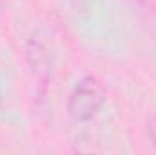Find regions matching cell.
<instances>
[{
  "label": "cell",
  "mask_w": 156,
  "mask_h": 155,
  "mask_svg": "<svg viewBox=\"0 0 156 155\" xmlns=\"http://www.w3.org/2000/svg\"><path fill=\"white\" fill-rule=\"evenodd\" d=\"M105 88L94 77L82 78L69 95L67 112L75 120H89L100 112L105 102Z\"/></svg>",
  "instance_id": "cell-1"
},
{
  "label": "cell",
  "mask_w": 156,
  "mask_h": 155,
  "mask_svg": "<svg viewBox=\"0 0 156 155\" xmlns=\"http://www.w3.org/2000/svg\"><path fill=\"white\" fill-rule=\"evenodd\" d=\"M149 137H151L153 146L156 148V119H153V120L149 122Z\"/></svg>",
  "instance_id": "cell-2"
}]
</instances>
